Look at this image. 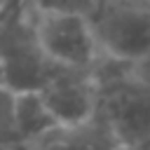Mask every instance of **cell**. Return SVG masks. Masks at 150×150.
I'll return each instance as SVG.
<instances>
[{"mask_svg": "<svg viewBox=\"0 0 150 150\" xmlns=\"http://www.w3.org/2000/svg\"><path fill=\"white\" fill-rule=\"evenodd\" d=\"M0 150H35V145L28 141H9V143H0Z\"/></svg>", "mask_w": 150, "mask_h": 150, "instance_id": "9", "label": "cell"}, {"mask_svg": "<svg viewBox=\"0 0 150 150\" xmlns=\"http://www.w3.org/2000/svg\"><path fill=\"white\" fill-rule=\"evenodd\" d=\"M23 141L16 129V91L0 84V143Z\"/></svg>", "mask_w": 150, "mask_h": 150, "instance_id": "7", "label": "cell"}, {"mask_svg": "<svg viewBox=\"0 0 150 150\" xmlns=\"http://www.w3.org/2000/svg\"><path fill=\"white\" fill-rule=\"evenodd\" d=\"M54 127H59V120L52 115L40 91H16V129L23 141L35 143Z\"/></svg>", "mask_w": 150, "mask_h": 150, "instance_id": "6", "label": "cell"}, {"mask_svg": "<svg viewBox=\"0 0 150 150\" xmlns=\"http://www.w3.org/2000/svg\"><path fill=\"white\" fill-rule=\"evenodd\" d=\"M47 108L59 124H75L96 110V80L91 68H73L56 63L40 89Z\"/></svg>", "mask_w": 150, "mask_h": 150, "instance_id": "4", "label": "cell"}, {"mask_svg": "<svg viewBox=\"0 0 150 150\" xmlns=\"http://www.w3.org/2000/svg\"><path fill=\"white\" fill-rule=\"evenodd\" d=\"M56 61L40 45L30 2L0 14V84L12 91H40Z\"/></svg>", "mask_w": 150, "mask_h": 150, "instance_id": "1", "label": "cell"}, {"mask_svg": "<svg viewBox=\"0 0 150 150\" xmlns=\"http://www.w3.org/2000/svg\"><path fill=\"white\" fill-rule=\"evenodd\" d=\"M33 145L35 150H117L122 141L117 138L110 122L98 110H94L82 122L54 127Z\"/></svg>", "mask_w": 150, "mask_h": 150, "instance_id": "5", "label": "cell"}, {"mask_svg": "<svg viewBox=\"0 0 150 150\" xmlns=\"http://www.w3.org/2000/svg\"><path fill=\"white\" fill-rule=\"evenodd\" d=\"M117 150H150V143H141V145H120Z\"/></svg>", "mask_w": 150, "mask_h": 150, "instance_id": "11", "label": "cell"}, {"mask_svg": "<svg viewBox=\"0 0 150 150\" xmlns=\"http://www.w3.org/2000/svg\"><path fill=\"white\" fill-rule=\"evenodd\" d=\"M19 2H30V0H19Z\"/></svg>", "mask_w": 150, "mask_h": 150, "instance_id": "12", "label": "cell"}, {"mask_svg": "<svg viewBox=\"0 0 150 150\" xmlns=\"http://www.w3.org/2000/svg\"><path fill=\"white\" fill-rule=\"evenodd\" d=\"M98 49L136 63L150 56V5L143 0H96L87 12Z\"/></svg>", "mask_w": 150, "mask_h": 150, "instance_id": "2", "label": "cell"}, {"mask_svg": "<svg viewBox=\"0 0 150 150\" xmlns=\"http://www.w3.org/2000/svg\"><path fill=\"white\" fill-rule=\"evenodd\" d=\"M33 21L40 45L52 61L73 68H94L98 61V42L87 14L33 7Z\"/></svg>", "mask_w": 150, "mask_h": 150, "instance_id": "3", "label": "cell"}, {"mask_svg": "<svg viewBox=\"0 0 150 150\" xmlns=\"http://www.w3.org/2000/svg\"><path fill=\"white\" fill-rule=\"evenodd\" d=\"M12 5H23V2H19V0H0V14H2V12H7Z\"/></svg>", "mask_w": 150, "mask_h": 150, "instance_id": "10", "label": "cell"}, {"mask_svg": "<svg viewBox=\"0 0 150 150\" xmlns=\"http://www.w3.org/2000/svg\"><path fill=\"white\" fill-rule=\"evenodd\" d=\"M38 9H66V12H82L87 14L96 0H30Z\"/></svg>", "mask_w": 150, "mask_h": 150, "instance_id": "8", "label": "cell"}]
</instances>
